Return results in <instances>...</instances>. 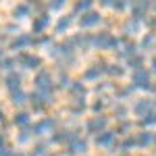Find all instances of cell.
Wrapping results in <instances>:
<instances>
[{
	"instance_id": "37",
	"label": "cell",
	"mask_w": 156,
	"mask_h": 156,
	"mask_svg": "<svg viewBox=\"0 0 156 156\" xmlns=\"http://www.w3.org/2000/svg\"><path fill=\"white\" fill-rule=\"evenodd\" d=\"M71 81H73V79L69 77V75H67V73H65V71H60V75H58V81H56V83H58V87H62V90H67Z\"/></svg>"
},
{
	"instance_id": "47",
	"label": "cell",
	"mask_w": 156,
	"mask_h": 156,
	"mask_svg": "<svg viewBox=\"0 0 156 156\" xmlns=\"http://www.w3.org/2000/svg\"><path fill=\"white\" fill-rule=\"evenodd\" d=\"M17 156H34L31 152H21V154H17Z\"/></svg>"
},
{
	"instance_id": "21",
	"label": "cell",
	"mask_w": 156,
	"mask_h": 156,
	"mask_svg": "<svg viewBox=\"0 0 156 156\" xmlns=\"http://www.w3.org/2000/svg\"><path fill=\"white\" fill-rule=\"evenodd\" d=\"M73 21H75V15H60L56 25H54V31L56 34H65L73 27Z\"/></svg>"
},
{
	"instance_id": "45",
	"label": "cell",
	"mask_w": 156,
	"mask_h": 156,
	"mask_svg": "<svg viewBox=\"0 0 156 156\" xmlns=\"http://www.w3.org/2000/svg\"><path fill=\"white\" fill-rule=\"evenodd\" d=\"M96 2H100V6H110L112 0H96Z\"/></svg>"
},
{
	"instance_id": "6",
	"label": "cell",
	"mask_w": 156,
	"mask_h": 156,
	"mask_svg": "<svg viewBox=\"0 0 156 156\" xmlns=\"http://www.w3.org/2000/svg\"><path fill=\"white\" fill-rule=\"evenodd\" d=\"M17 62H19L23 69H27V71H40V69H42V58H40L37 54H31V52H19Z\"/></svg>"
},
{
	"instance_id": "28",
	"label": "cell",
	"mask_w": 156,
	"mask_h": 156,
	"mask_svg": "<svg viewBox=\"0 0 156 156\" xmlns=\"http://www.w3.org/2000/svg\"><path fill=\"white\" fill-rule=\"evenodd\" d=\"M104 73L106 75H110V77H123L125 75V69H123V65H119V62H106V69H104Z\"/></svg>"
},
{
	"instance_id": "46",
	"label": "cell",
	"mask_w": 156,
	"mask_h": 156,
	"mask_svg": "<svg viewBox=\"0 0 156 156\" xmlns=\"http://www.w3.org/2000/svg\"><path fill=\"white\" fill-rule=\"evenodd\" d=\"M152 71L156 73V56H154V58H152Z\"/></svg>"
},
{
	"instance_id": "9",
	"label": "cell",
	"mask_w": 156,
	"mask_h": 156,
	"mask_svg": "<svg viewBox=\"0 0 156 156\" xmlns=\"http://www.w3.org/2000/svg\"><path fill=\"white\" fill-rule=\"evenodd\" d=\"M102 23V15L98 11H85L81 12V17H79V25H81V29H94L98 25Z\"/></svg>"
},
{
	"instance_id": "1",
	"label": "cell",
	"mask_w": 156,
	"mask_h": 156,
	"mask_svg": "<svg viewBox=\"0 0 156 156\" xmlns=\"http://www.w3.org/2000/svg\"><path fill=\"white\" fill-rule=\"evenodd\" d=\"M121 37H117L110 31H98L92 36V48L98 50H108V52H117L121 48Z\"/></svg>"
},
{
	"instance_id": "8",
	"label": "cell",
	"mask_w": 156,
	"mask_h": 156,
	"mask_svg": "<svg viewBox=\"0 0 156 156\" xmlns=\"http://www.w3.org/2000/svg\"><path fill=\"white\" fill-rule=\"evenodd\" d=\"M104 129H108V119L104 115H96V117L85 121V131L90 135H96V133L104 131Z\"/></svg>"
},
{
	"instance_id": "38",
	"label": "cell",
	"mask_w": 156,
	"mask_h": 156,
	"mask_svg": "<svg viewBox=\"0 0 156 156\" xmlns=\"http://www.w3.org/2000/svg\"><path fill=\"white\" fill-rule=\"evenodd\" d=\"M106 106H108L106 98H98L96 102L92 104V110H94V112H102V110H104V108H106Z\"/></svg>"
},
{
	"instance_id": "4",
	"label": "cell",
	"mask_w": 156,
	"mask_h": 156,
	"mask_svg": "<svg viewBox=\"0 0 156 156\" xmlns=\"http://www.w3.org/2000/svg\"><path fill=\"white\" fill-rule=\"evenodd\" d=\"M36 44V36L34 34H17V36H12L11 40V48L17 50V52H25L27 48H31Z\"/></svg>"
},
{
	"instance_id": "27",
	"label": "cell",
	"mask_w": 156,
	"mask_h": 156,
	"mask_svg": "<svg viewBox=\"0 0 156 156\" xmlns=\"http://www.w3.org/2000/svg\"><path fill=\"white\" fill-rule=\"evenodd\" d=\"M92 6H94V0H73V15L92 11Z\"/></svg>"
},
{
	"instance_id": "34",
	"label": "cell",
	"mask_w": 156,
	"mask_h": 156,
	"mask_svg": "<svg viewBox=\"0 0 156 156\" xmlns=\"http://www.w3.org/2000/svg\"><path fill=\"white\" fill-rule=\"evenodd\" d=\"M17 67V58H9V56H4V58L0 60V69H4V71H12Z\"/></svg>"
},
{
	"instance_id": "35",
	"label": "cell",
	"mask_w": 156,
	"mask_h": 156,
	"mask_svg": "<svg viewBox=\"0 0 156 156\" xmlns=\"http://www.w3.org/2000/svg\"><path fill=\"white\" fill-rule=\"evenodd\" d=\"M127 6H129V0H112L110 2V9L117 11V12H123Z\"/></svg>"
},
{
	"instance_id": "18",
	"label": "cell",
	"mask_w": 156,
	"mask_h": 156,
	"mask_svg": "<svg viewBox=\"0 0 156 156\" xmlns=\"http://www.w3.org/2000/svg\"><path fill=\"white\" fill-rule=\"evenodd\" d=\"M140 29H142V21L129 17V19L123 23V29H121V31H123L125 37H131V36H135V34H140Z\"/></svg>"
},
{
	"instance_id": "12",
	"label": "cell",
	"mask_w": 156,
	"mask_h": 156,
	"mask_svg": "<svg viewBox=\"0 0 156 156\" xmlns=\"http://www.w3.org/2000/svg\"><path fill=\"white\" fill-rule=\"evenodd\" d=\"M150 71L148 69H137V71H133L131 75V85L133 87H140V90H148L150 87Z\"/></svg>"
},
{
	"instance_id": "29",
	"label": "cell",
	"mask_w": 156,
	"mask_h": 156,
	"mask_svg": "<svg viewBox=\"0 0 156 156\" xmlns=\"http://www.w3.org/2000/svg\"><path fill=\"white\" fill-rule=\"evenodd\" d=\"M144 65H146V58L142 56V54H140V52L127 58V67H129L131 71H137V69H144Z\"/></svg>"
},
{
	"instance_id": "16",
	"label": "cell",
	"mask_w": 156,
	"mask_h": 156,
	"mask_svg": "<svg viewBox=\"0 0 156 156\" xmlns=\"http://www.w3.org/2000/svg\"><path fill=\"white\" fill-rule=\"evenodd\" d=\"M150 11V0H131V17L133 19H144Z\"/></svg>"
},
{
	"instance_id": "50",
	"label": "cell",
	"mask_w": 156,
	"mask_h": 156,
	"mask_svg": "<svg viewBox=\"0 0 156 156\" xmlns=\"http://www.w3.org/2000/svg\"><path fill=\"white\" fill-rule=\"evenodd\" d=\"M121 156H127V154H121Z\"/></svg>"
},
{
	"instance_id": "15",
	"label": "cell",
	"mask_w": 156,
	"mask_h": 156,
	"mask_svg": "<svg viewBox=\"0 0 156 156\" xmlns=\"http://www.w3.org/2000/svg\"><path fill=\"white\" fill-rule=\"evenodd\" d=\"M104 69H106V62H94V65H90L83 71V81H98L100 75L104 73Z\"/></svg>"
},
{
	"instance_id": "49",
	"label": "cell",
	"mask_w": 156,
	"mask_h": 156,
	"mask_svg": "<svg viewBox=\"0 0 156 156\" xmlns=\"http://www.w3.org/2000/svg\"><path fill=\"white\" fill-rule=\"evenodd\" d=\"M27 2H29V4H31V2H34V4H37V2H40V0H27Z\"/></svg>"
},
{
	"instance_id": "30",
	"label": "cell",
	"mask_w": 156,
	"mask_h": 156,
	"mask_svg": "<svg viewBox=\"0 0 156 156\" xmlns=\"http://www.w3.org/2000/svg\"><path fill=\"white\" fill-rule=\"evenodd\" d=\"M140 125L142 127H154L156 125V110H148V112H144L142 117H140Z\"/></svg>"
},
{
	"instance_id": "10",
	"label": "cell",
	"mask_w": 156,
	"mask_h": 156,
	"mask_svg": "<svg viewBox=\"0 0 156 156\" xmlns=\"http://www.w3.org/2000/svg\"><path fill=\"white\" fill-rule=\"evenodd\" d=\"M85 152H87V140H83L81 135H77L69 144H65V154L67 156H79L85 154Z\"/></svg>"
},
{
	"instance_id": "22",
	"label": "cell",
	"mask_w": 156,
	"mask_h": 156,
	"mask_svg": "<svg viewBox=\"0 0 156 156\" xmlns=\"http://www.w3.org/2000/svg\"><path fill=\"white\" fill-rule=\"evenodd\" d=\"M152 106H154V102L152 100H148V98H142V100H137V102H133V115H137V117H142L144 112H148V110H152Z\"/></svg>"
},
{
	"instance_id": "26",
	"label": "cell",
	"mask_w": 156,
	"mask_h": 156,
	"mask_svg": "<svg viewBox=\"0 0 156 156\" xmlns=\"http://www.w3.org/2000/svg\"><path fill=\"white\" fill-rule=\"evenodd\" d=\"M119 54H121V58H129V56H133V54H137V46L133 44V42H121V48H119Z\"/></svg>"
},
{
	"instance_id": "2",
	"label": "cell",
	"mask_w": 156,
	"mask_h": 156,
	"mask_svg": "<svg viewBox=\"0 0 156 156\" xmlns=\"http://www.w3.org/2000/svg\"><path fill=\"white\" fill-rule=\"evenodd\" d=\"M34 85H36L37 92H54V90H56V81H54V77L50 75V71H46V69H40V71L36 73Z\"/></svg>"
},
{
	"instance_id": "25",
	"label": "cell",
	"mask_w": 156,
	"mask_h": 156,
	"mask_svg": "<svg viewBox=\"0 0 156 156\" xmlns=\"http://www.w3.org/2000/svg\"><path fill=\"white\" fill-rule=\"evenodd\" d=\"M9 94H11V104L12 106H21V104H25V102L29 100V94L23 92V87L12 90V92H9Z\"/></svg>"
},
{
	"instance_id": "19",
	"label": "cell",
	"mask_w": 156,
	"mask_h": 156,
	"mask_svg": "<svg viewBox=\"0 0 156 156\" xmlns=\"http://www.w3.org/2000/svg\"><path fill=\"white\" fill-rule=\"evenodd\" d=\"M27 17H31V4H29V2H19V4H15V9H12V19H15V21H21V19H27Z\"/></svg>"
},
{
	"instance_id": "7",
	"label": "cell",
	"mask_w": 156,
	"mask_h": 156,
	"mask_svg": "<svg viewBox=\"0 0 156 156\" xmlns=\"http://www.w3.org/2000/svg\"><path fill=\"white\" fill-rule=\"evenodd\" d=\"M50 27V12L42 11L34 15V21H31V34L34 36H42L46 34V29Z\"/></svg>"
},
{
	"instance_id": "17",
	"label": "cell",
	"mask_w": 156,
	"mask_h": 156,
	"mask_svg": "<svg viewBox=\"0 0 156 156\" xmlns=\"http://www.w3.org/2000/svg\"><path fill=\"white\" fill-rule=\"evenodd\" d=\"M73 46H75V50H90L92 48V34H75V36L71 37Z\"/></svg>"
},
{
	"instance_id": "48",
	"label": "cell",
	"mask_w": 156,
	"mask_h": 156,
	"mask_svg": "<svg viewBox=\"0 0 156 156\" xmlns=\"http://www.w3.org/2000/svg\"><path fill=\"white\" fill-rule=\"evenodd\" d=\"M4 56H6V54H4V50H2V48H0V60H2V58H4Z\"/></svg>"
},
{
	"instance_id": "42",
	"label": "cell",
	"mask_w": 156,
	"mask_h": 156,
	"mask_svg": "<svg viewBox=\"0 0 156 156\" xmlns=\"http://www.w3.org/2000/svg\"><path fill=\"white\" fill-rule=\"evenodd\" d=\"M129 129H131V123L129 121H121L119 127H117V133H127Z\"/></svg>"
},
{
	"instance_id": "23",
	"label": "cell",
	"mask_w": 156,
	"mask_h": 156,
	"mask_svg": "<svg viewBox=\"0 0 156 156\" xmlns=\"http://www.w3.org/2000/svg\"><path fill=\"white\" fill-rule=\"evenodd\" d=\"M67 92H69L73 98H85V83H83V79H75V81H71L69 87H67Z\"/></svg>"
},
{
	"instance_id": "13",
	"label": "cell",
	"mask_w": 156,
	"mask_h": 156,
	"mask_svg": "<svg viewBox=\"0 0 156 156\" xmlns=\"http://www.w3.org/2000/svg\"><path fill=\"white\" fill-rule=\"evenodd\" d=\"M79 133H77V129H69V127H65V129H56V131L52 133V142L54 144H69L71 140H75Z\"/></svg>"
},
{
	"instance_id": "32",
	"label": "cell",
	"mask_w": 156,
	"mask_h": 156,
	"mask_svg": "<svg viewBox=\"0 0 156 156\" xmlns=\"http://www.w3.org/2000/svg\"><path fill=\"white\" fill-rule=\"evenodd\" d=\"M156 44V36L154 34H146L144 37H142V42H140V48L142 50H152Z\"/></svg>"
},
{
	"instance_id": "24",
	"label": "cell",
	"mask_w": 156,
	"mask_h": 156,
	"mask_svg": "<svg viewBox=\"0 0 156 156\" xmlns=\"http://www.w3.org/2000/svg\"><path fill=\"white\" fill-rule=\"evenodd\" d=\"M12 125L19 127V129H23V127H27V125H31V117H29V112H25V110L15 112V115H12Z\"/></svg>"
},
{
	"instance_id": "33",
	"label": "cell",
	"mask_w": 156,
	"mask_h": 156,
	"mask_svg": "<svg viewBox=\"0 0 156 156\" xmlns=\"http://www.w3.org/2000/svg\"><path fill=\"white\" fill-rule=\"evenodd\" d=\"M48 148H50L48 142H40V144L34 146L31 154H34V156H46V154H48Z\"/></svg>"
},
{
	"instance_id": "43",
	"label": "cell",
	"mask_w": 156,
	"mask_h": 156,
	"mask_svg": "<svg viewBox=\"0 0 156 156\" xmlns=\"http://www.w3.org/2000/svg\"><path fill=\"white\" fill-rule=\"evenodd\" d=\"M0 156H17V152L11 150V146H6V148H0Z\"/></svg>"
},
{
	"instance_id": "14",
	"label": "cell",
	"mask_w": 156,
	"mask_h": 156,
	"mask_svg": "<svg viewBox=\"0 0 156 156\" xmlns=\"http://www.w3.org/2000/svg\"><path fill=\"white\" fill-rule=\"evenodd\" d=\"M4 87L9 90V92H12V90H19L21 87V83H23V75L21 73H17L15 69L12 71H6V75H4Z\"/></svg>"
},
{
	"instance_id": "3",
	"label": "cell",
	"mask_w": 156,
	"mask_h": 156,
	"mask_svg": "<svg viewBox=\"0 0 156 156\" xmlns=\"http://www.w3.org/2000/svg\"><path fill=\"white\" fill-rule=\"evenodd\" d=\"M29 102H31V108L36 112H40L54 102V96H52V92H37L36 90L34 94H29Z\"/></svg>"
},
{
	"instance_id": "44",
	"label": "cell",
	"mask_w": 156,
	"mask_h": 156,
	"mask_svg": "<svg viewBox=\"0 0 156 156\" xmlns=\"http://www.w3.org/2000/svg\"><path fill=\"white\" fill-rule=\"evenodd\" d=\"M9 146V137H6V133H0V148H6Z\"/></svg>"
},
{
	"instance_id": "11",
	"label": "cell",
	"mask_w": 156,
	"mask_h": 156,
	"mask_svg": "<svg viewBox=\"0 0 156 156\" xmlns=\"http://www.w3.org/2000/svg\"><path fill=\"white\" fill-rule=\"evenodd\" d=\"M117 144H119V142H117V131L104 129V131L96 133V146L98 148H108V150H112Z\"/></svg>"
},
{
	"instance_id": "41",
	"label": "cell",
	"mask_w": 156,
	"mask_h": 156,
	"mask_svg": "<svg viewBox=\"0 0 156 156\" xmlns=\"http://www.w3.org/2000/svg\"><path fill=\"white\" fill-rule=\"evenodd\" d=\"M115 115H117V119H119V121H123V119H125V115H127V108L123 106V104L115 106Z\"/></svg>"
},
{
	"instance_id": "40",
	"label": "cell",
	"mask_w": 156,
	"mask_h": 156,
	"mask_svg": "<svg viewBox=\"0 0 156 156\" xmlns=\"http://www.w3.org/2000/svg\"><path fill=\"white\" fill-rule=\"evenodd\" d=\"M133 90H135L133 85H127V87H121V90H119V100H125V98H129V96L133 94Z\"/></svg>"
},
{
	"instance_id": "39",
	"label": "cell",
	"mask_w": 156,
	"mask_h": 156,
	"mask_svg": "<svg viewBox=\"0 0 156 156\" xmlns=\"http://www.w3.org/2000/svg\"><path fill=\"white\" fill-rule=\"evenodd\" d=\"M119 146H121V150H125V152H127V150H131L133 146H135V137H133V135H129V137H125Z\"/></svg>"
},
{
	"instance_id": "31",
	"label": "cell",
	"mask_w": 156,
	"mask_h": 156,
	"mask_svg": "<svg viewBox=\"0 0 156 156\" xmlns=\"http://www.w3.org/2000/svg\"><path fill=\"white\" fill-rule=\"evenodd\" d=\"M31 137H34V129H31V125H27V127H23L21 133L17 135V142H19V144H27Z\"/></svg>"
},
{
	"instance_id": "20",
	"label": "cell",
	"mask_w": 156,
	"mask_h": 156,
	"mask_svg": "<svg viewBox=\"0 0 156 156\" xmlns=\"http://www.w3.org/2000/svg\"><path fill=\"white\" fill-rule=\"evenodd\" d=\"M154 142H156V133H152L150 129L135 135V146H140V148H150Z\"/></svg>"
},
{
	"instance_id": "5",
	"label": "cell",
	"mask_w": 156,
	"mask_h": 156,
	"mask_svg": "<svg viewBox=\"0 0 156 156\" xmlns=\"http://www.w3.org/2000/svg\"><path fill=\"white\" fill-rule=\"evenodd\" d=\"M56 127H58V119L56 117H44V119L37 121L31 129H34V135H46V133H54Z\"/></svg>"
},
{
	"instance_id": "36",
	"label": "cell",
	"mask_w": 156,
	"mask_h": 156,
	"mask_svg": "<svg viewBox=\"0 0 156 156\" xmlns=\"http://www.w3.org/2000/svg\"><path fill=\"white\" fill-rule=\"evenodd\" d=\"M69 0H48V11H60L67 6Z\"/></svg>"
}]
</instances>
